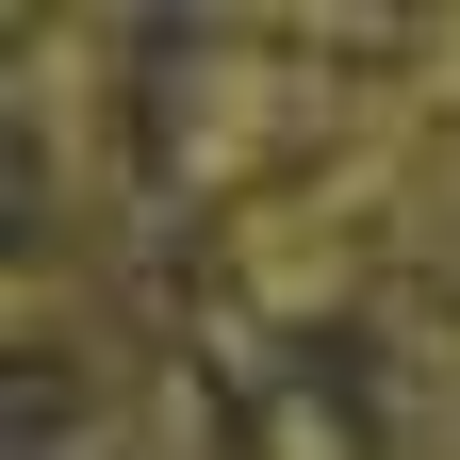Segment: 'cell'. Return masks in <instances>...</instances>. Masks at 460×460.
<instances>
[{
	"label": "cell",
	"mask_w": 460,
	"mask_h": 460,
	"mask_svg": "<svg viewBox=\"0 0 460 460\" xmlns=\"http://www.w3.org/2000/svg\"><path fill=\"white\" fill-rule=\"evenodd\" d=\"M362 428H378V460H460V296H428V313L378 329V394H362Z\"/></svg>",
	"instance_id": "1"
},
{
	"label": "cell",
	"mask_w": 460,
	"mask_h": 460,
	"mask_svg": "<svg viewBox=\"0 0 460 460\" xmlns=\"http://www.w3.org/2000/svg\"><path fill=\"white\" fill-rule=\"evenodd\" d=\"M247 460H378V428H345V411H313V394H296V411H263Z\"/></svg>",
	"instance_id": "2"
}]
</instances>
